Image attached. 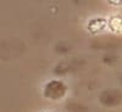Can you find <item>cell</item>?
<instances>
[{
    "mask_svg": "<svg viewBox=\"0 0 122 112\" xmlns=\"http://www.w3.org/2000/svg\"><path fill=\"white\" fill-rule=\"evenodd\" d=\"M66 93V87L64 85L62 82H57L53 80L46 84L45 87V96L50 99H60Z\"/></svg>",
    "mask_w": 122,
    "mask_h": 112,
    "instance_id": "1",
    "label": "cell"
},
{
    "mask_svg": "<svg viewBox=\"0 0 122 112\" xmlns=\"http://www.w3.org/2000/svg\"><path fill=\"white\" fill-rule=\"evenodd\" d=\"M109 26V22L107 19L105 18H93L88 22V32L90 34H98Z\"/></svg>",
    "mask_w": 122,
    "mask_h": 112,
    "instance_id": "2",
    "label": "cell"
},
{
    "mask_svg": "<svg viewBox=\"0 0 122 112\" xmlns=\"http://www.w3.org/2000/svg\"><path fill=\"white\" fill-rule=\"evenodd\" d=\"M109 28L111 29V32L115 34H122V16L121 15H115L111 16L109 19Z\"/></svg>",
    "mask_w": 122,
    "mask_h": 112,
    "instance_id": "3",
    "label": "cell"
},
{
    "mask_svg": "<svg viewBox=\"0 0 122 112\" xmlns=\"http://www.w3.org/2000/svg\"><path fill=\"white\" fill-rule=\"evenodd\" d=\"M109 3L112 4V5H122V0H117V1H115V0H110Z\"/></svg>",
    "mask_w": 122,
    "mask_h": 112,
    "instance_id": "4",
    "label": "cell"
}]
</instances>
